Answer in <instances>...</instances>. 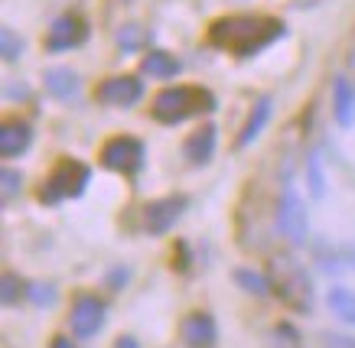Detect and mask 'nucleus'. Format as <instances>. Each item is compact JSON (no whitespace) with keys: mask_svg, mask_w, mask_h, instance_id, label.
I'll list each match as a JSON object with an SVG mask.
<instances>
[{"mask_svg":"<svg viewBox=\"0 0 355 348\" xmlns=\"http://www.w3.org/2000/svg\"><path fill=\"white\" fill-rule=\"evenodd\" d=\"M284 36H287V26L277 17H268V13H225V17L209 23L205 43L218 49V53L248 59V55L264 53L268 46H274Z\"/></svg>","mask_w":355,"mask_h":348,"instance_id":"f257e3e1","label":"nucleus"},{"mask_svg":"<svg viewBox=\"0 0 355 348\" xmlns=\"http://www.w3.org/2000/svg\"><path fill=\"white\" fill-rule=\"evenodd\" d=\"M218 108L216 95L202 85H173L163 88L160 95L153 98L150 104V118L157 124H183L186 118H196V114H212Z\"/></svg>","mask_w":355,"mask_h":348,"instance_id":"f03ea898","label":"nucleus"},{"mask_svg":"<svg viewBox=\"0 0 355 348\" xmlns=\"http://www.w3.org/2000/svg\"><path fill=\"white\" fill-rule=\"evenodd\" d=\"M268 280L270 293H277V300L293 313L310 315L313 313V283L303 271V264L293 254H274L268 264Z\"/></svg>","mask_w":355,"mask_h":348,"instance_id":"7ed1b4c3","label":"nucleus"},{"mask_svg":"<svg viewBox=\"0 0 355 348\" xmlns=\"http://www.w3.org/2000/svg\"><path fill=\"white\" fill-rule=\"evenodd\" d=\"M92 183V166L82 163V160H72L65 156L49 170V176L40 185V202L46 205H59L65 199H78Z\"/></svg>","mask_w":355,"mask_h":348,"instance_id":"20e7f679","label":"nucleus"},{"mask_svg":"<svg viewBox=\"0 0 355 348\" xmlns=\"http://www.w3.org/2000/svg\"><path fill=\"white\" fill-rule=\"evenodd\" d=\"M277 231L291 244H306V231H310L306 205H303V199L291 176H284V192H280V202H277Z\"/></svg>","mask_w":355,"mask_h":348,"instance_id":"39448f33","label":"nucleus"},{"mask_svg":"<svg viewBox=\"0 0 355 348\" xmlns=\"http://www.w3.org/2000/svg\"><path fill=\"white\" fill-rule=\"evenodd\" d=\"M144 160H147V150L137 137H128V134H118L105 140L101 147V166L111 170V173H124V176H134L144 170Z\"/></svg>","mask_w":355,"mask_h":348,"instance_id":"423d86ee","label":"nucleus"},{"mask_svg":"<svg viewBox=\"0 0 355 348\" xmlns=\"http://www.w3.org/2000/svg\"><path fill=\"white\" fill-rule=\"evenodd\" d=\"M85 43H88V23L78 13L55 17L43 39L46 53H72V49H78V46H85Z\"/></svg>","mask_w":355,"mask_h":348,"instance_id":"0eeeda50","label":"nucleus"},{"mask_svg":"<svg viewBox=\"0 0 355 348\" xmlns=\"http://www.w3.org/2000/svg\"><path fill=\"white\" fill-rule=\"evenodd\" d=\"M186 205H189L186 196H163L147 202V208H144V228H147V235L160 238L170 228H176V221L183 218Z\"/></svg>","mask_w":355,"mask_h":348,"instance_id":"6e6552de","label":"nucleus"},{"mask_svg":"<svg viewBox=\"0 0 355 348\" xmlns=\"http://www.w3.org/2000/svg\"><path fill=\"white\" fill-rule=\"evenodd\" d=\"M95 98L108 108H134L144 98V82L137 75H108L105 82H98Z\"/></svg>","mask_w":355,"mask_h":348,"instance_id":"1a4fd4ad","label":"nucleus"},{"mask_svg":"<svg viewBox=\"0 0 355 348\" xmlns=\"http://www.w3.org/2000/svg\"><path fill=\"white\" fill-rule=\"evenodd\" d=\"M69 322H72V332L76 338H92L98 336V329L105 326V303L92 293H78L72 300V313H69Z\"/></svg>","mask_w":355,"mask_h":348,"instance_id":"9d476101","label":"nucleus"},{"mask_svg":"<svg viewBox=\"0 0 355 348\" xmlns=\"http://www.w3.org/2000/svg\"><path fill=\"white\" fill-rule=\"evenodd\" d=\"M180 338H183L186 348H216L218 326H216V319H212V313L196 309V313L183 315V322H180Z\"/></svg>","mask_w":355,"mask_h":348,"instance_id":"9b49d317","label":"nucleus"},{"mask_svg":"<svg viewBox=\"0 0 355 348\" xmlns=\"http://www.w3.org/2000/svg\"><path fill=\"white\" fill-rule=\"evenodd\" d=\"M216 143H218V127H216V124H202L199 131H193L189 137H186L183 156L193 166L212 163V156H216Z\"/></svg>","mask_w":355,"mask_h":348,"instance_id":"f8f14e48","label":"nucleus"},{"mask_svg":"<svg viewBox=\"0 0 355 348\" xmlns=\"http://www.w3.org/2000/svg\"><path fill=\"white\" fill-rule=\"evenodd\" d=\"M270 114H274V98H270V95H261V98L251 104L245 127H241V134H238V140H235L238 150H245V147H251V143L258 140L261 134H264V127H268Z\"/></svg>","mask_w":355,"mask_h":348,"instance_id":"ddd939ff","label":"nucleus"},{"mask_svg":"<svg viewBox=\"0 0 355 348\" xmlns=\"http://www.w3.org/2000/svg\"><path fill=\"white\" fill-rule=\"evenodd\" d=\"M33 143V127L26 120H3L0 124V156L3 160H13V156H23Z\"/></svg>","mask_w":355,"mask_h":348,"instance_id":"4468645a","label":"nucleus"},{"mask_svg":"<svg viewBox=\"0 0 355 348\" xmlns=\"http://www.w3.org/2000/svg\"><path fill=\"white\" fill-rule=\"evenodd\" d=\"M43 82H46V91H49L53 98H59V101H76L78 91H82V78H78L69 66L46 68Z\"/></svg>","mask_w":355,"mask_h":348,"instance_id":"2eb2a0df","label":"nucleus"},{"mask_svg":"<svg viewBox=\"0 0 355 348\" xmlns=\"http://www.w3.org/2000/svg\"><path fill=\"white\" fill-rule=\"evenodd\" d=\"M333 111L343 127H352L355 124V88L345 75H339L333 82Z\"/></svg>","mask_w":355,"mask_h":348,"instance_id":"dca6fc26","label":"nucleus"},{"mask_svg":"<svg viewBox=\"0 0 355 348\" xmlns=\"http://www.w3.org/2000/svg\"><path fill=\"white\" fill-rule=\"evenodd\" d=\"M180 59L170 53H163V49H150V53L144 55V62H140V72L150 78H176L180 75Z\"/></svg>","mask_w":355,"mask_h":348,"instance_id":"f3484780","label":"nucleus"},{"mask_svg":"<svg viewBox=\"0 0 355 348\" xmlns=\"http://www.w3.org/2000/svg\"><path fill=\"white\" fill-rule=\"evenodd\" d=\"M326 303L336 313V319H343L345 326H355V293L349 286H329Z\"/></svg>","mask_w":355,"mask_h":348,"instance_id":"a211bd4d","label":"nucleus"},{"mask_svg":"<svg viewBox=\"0 0 355 348\" xmlns=\"http://www.w3.org/2000/svg\"><path fill=\"white\" fill-rule=\"evenodd\" d=\"M235 283L245 290V293H254V296H268L270 293V280H268V277H264V273L248 271V267L235 271Z\"/></svg>","mask_w":355,"mask_h":348,"instance_id":"6ab92c4d","label":"nucleus"},{"mask_svg":"<svg viewBox=\"0 0 355 348\" xmlns=\"http://www.w3.org/2000/svg\"><path fill=\"white\" fill-rule=\"evenodd\" d=\"M306 183H310L313 199L326 196V176H323V160H320V153H310V156H306Z\"/></svg>","mask_w":355,"mask_h":348,"instance_id":"aec40b11","label":"nucleus"},{"mask_svg":"<svg viewBox=\"0 0 355 348\" xmlns=\"http://www.w3.org/2000/svg\"><path fill=\"white\" fill-rule=\"evenodd\" d=\"M0 49H3V59H7V62H17V59L23 55V39L13 33L10 26L0 30Z\"/></svg>","mask_w":355,"mask_h":348,"instance_id":"412c9836","label":"nucleus"},{"mask_svg":"<svg viewBox=\"0 0 355 348\" xmlns=\"http://www.w3.org/2000/svg\"><path fill=\"white\" fill-rule=\"evenodd\" d=\"M274 348H303L300 345V332L291 326V322H280V326H274Z\"/></svg>","mask_w":355,"mask_h":348,"instance_id":"4be33fe9","label":"nucleus"},{"mask_svg":"<svg viewBox=\"0 0 355 348\" xmlns=\"http://www.w3.org/2000/svg\"><path fill=\"white\" fill-rule=\"evenodd\" d=\"M26 296L33 300V306H53L55 303V286L53 283H30Z\"/></svg>","mask_w":355,"mask_h":348,"instance_id":"5701e85b","label":"nucleus"},{"mask_svg":"<svg viewBox=\"0 0 355 348\" xmlns=\"http://www.w3.org/2000/svg\"><path fill=\"white\" fill-rule=\"evenodd\" d=\"M140 43H144V33H140L134 23H128V26H121L118 30V46L124 49V53H134Z\"/></svg>","mask_w":355,"mask_h":348,"instance_id":"b1692460","label":"nucleus"},{"mask_svg":"<svg viewBox=\"0 0 355 348\" xmlns=\"http://www.w3.org/2000/svg\"><path fill=\"white\" fill-rule=\"evenodd\" d=\"M323 348H355V336H343V332H326Z\"/></svg>","mask_w":355,"mask_h":348,"instance_id":"393cba45","label":"nucleus"},{"mask_svg":"<svg viewBox=\"0 0 355 348\" xmlns=\"http://www.w3.org/2000/svg\"><path fill=\"white\" fill-rule=\"evenodd\" d=\"M0 179H3V196H7V199H10L13 192L23 185V176L17 173V170H3V173H0Z\"/></svg>","mask_w":355,"mask_h":348,"instance_id":"a878e982","label":"nucleus"},{"mask_svg":"<svg viewBox=\"0 0 355 348\" xmlns=\"http://www.w3.org/2000/svg\"><path fill=\"white\" fill-rule=\"evenodd\" d=\"M3 303L10 306V303H17V293H20V280L13 277V273H3Z\"/></svg>","mask_w":355,"mask_h":348,"instance_id":"bb28decb","label":"nucleus"},{"mask_svg":"<svg viewBox=\"0 0 355 348\" xmlns=\"http://www.w3.org/2000/svg\"><path fill=\"white\" fill-rule=\"evenodd\" d=\"M124 283H128V271H124V267H114V271H111V290H121Z\"/></svg>","mask_w":355,"mask_h":348,"instance_id":"cd10ccee","label":"nucleus"},{"mask_svg":"<svg viewBox=\"0 0 355 348\" xmlns=\"http://www.w3.org/2000/svg\"><path fill=\"white\" fill-rule=\"evenodd\" d=\"M114 348H140V342L134 336H121L118 342H114Z\"/></svg>","mask_w":355,"mask_h":348,"instance_id":"c85d7f7f","label":"nucleus"},{"mask_svg":"<svg viewBox=\"0 0 355 348\" xmlns=\"http://www.w3.org/2000/svg\"><path fill=\"white\" fill-rule=\"evenodd\" d=\"M13 95L26 98V95H30V88H26V85H20V88H7V98H13Z\"/></svg>","mask_w":355,"mask_h":348,"instance_id":"c756f323","label":"nucleus"},{"mask_svg":"<svg viewBox=\"0 0 355 348\" xmlns=\"http://www.w3.org/2000/svg\"><path fill=\"white\" fill-rule=\"evenodd\" d=\"M49 348H76V345H72V338H62V336H59V338H55V342H53V345H49Z\"/></svg>","mask_w":355,"mask_h":348,"instance_id":"7c9ffc66","label":"nucleus"}]
</instances>
